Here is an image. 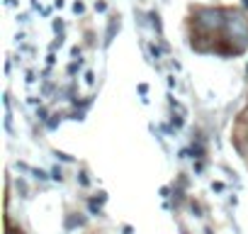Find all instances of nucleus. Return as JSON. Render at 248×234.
<instances>
[{"instance_id": "1", "label": "nucleus", "mask_w": 248, "mask_h": 234, "mask_svg": "<svg viewBox=\"0 0 248 234\" xmlns=\"http://www.w3.org/2000/svg\"><path fill=\"white\" fill-rule=\"evenodd\" d=\"M224 39L233 47L236 56H241L248 49V17L241 10L229 8L226 10V25H224Z\"/></svg>"}, {"instance_id": "2", "label": "nucleus", "mask_w": 248, "mask_h": 234, "mask_svg": "<svg viewBox=\"0 0 248 234\" xmlns=\"http://www.w3.org/2000/svg\"><path fill=\"white\" fill-rule=\"evenodd\" d=\"M192 25H195L197 34H204V37L221 34L224 25H226V8H209V5L195 8L192 10Z\"/></svg>"}, {"instance_id": "3", "label": "nucleus", "mask_w": 248, "mask_h": 234, "mask_svg": "<svg viewBox=\"0 0 248 234\" xmlns=\"http://www.w3.org/2000/svg\"><path fill=\"white\" fill-rule=\"evenodd\" d=\"M192 154H195L197 159H202V156H204V149H202V144H192Z\"/></svg>"}, {"instance_id": "4", "label": "nucleus", "mask_w": 248, "mask_h": 234, "mask_svg": "<svg viewBox=\"0 0 248 234\" xmlns=\"http://www.w3.org/2000/svg\"><path fill=\"white\" fill-rule=\"evenodd\" d=\"M151 20H154V27L161 32V17H158V13H151Z\"/></svg>"}, {"instance_id": "5", "label": "nucleus", "mask_w": 248, "mask_h": 234, "mask_svg": "<svg viewBox=\"0 0 248 234\" xmlns=\"http://www.w3.org/2000/svg\"><path fill=\"white\" fill-rule=\"evenodd\" d=\"M95 10H100V13H105V10H107V5H105V3H95Z\"/></svg>"}, {"instance_id": "6", "label": "nucleus", "mask_w": 248, "mask_h": 234, "mask_svg": "<svg viewBox=\"0 0 248 234\" xmlns=\"http://www.w3.org/2000/svg\"><path fill=\"white\" fill-rule=\"evenodd\" d=\"M243 5H246V8H248V0H243Z\"/></svg>"}]
</instances>
